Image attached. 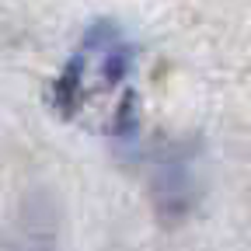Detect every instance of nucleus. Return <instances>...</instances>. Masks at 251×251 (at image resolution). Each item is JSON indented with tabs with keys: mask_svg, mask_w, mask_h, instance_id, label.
I'll list each match as a JSON object with an SVG mask.
<instances>
[{
	"mask_svg": "<svg viewBox=\"0 0 251 251\" xmlns=\"http://www.w3.org/2000/svg\"><path fill=\"white\" fill-rule=\"evenodd\" d=\"M133 70V46L122 35V28L112 21H98L87 28L77 52L63 67V74L52 84L49 101L63 119H77L91 101L115 94L126 87Z\"/></svg>",
	"mask_w": 251,
	"mask_h": 251,
	"instance_id": "1",
	"label": "nucleus"
},
{
	"mask_svg": "<svg viewBox=\"0 0 251 251\" xmlns=\"http://www.w3.org/2000/svg\"><path fill=\"white\" fill-rule=\"evenodd\" d=\"M150 202L161 227H181L202 202V178L196 168V150L185 143L157 153L150 171Z\"/></svg>",
	"mask_w": 251,
	"mask_h": 251,
	"instance_id": "2",
	"label": "nucleus"
},
{
	"mask_svg": "<svg viewBox=\"0 0 251 251\" xmlns=\"http://www.w3.org/2000/svg\"><path fill=\"white\" fill-rule=\"evenodd\" d=\"M56 230H59L56 202L46 192H35L25 199V206L18 213L11 251H56Z\"/></svg>",
	"mask_w": 251,
	"mask_h": 251,
	"instance_id": "3",
	"label": "nucleus"
}]
</instances>
